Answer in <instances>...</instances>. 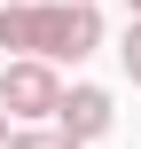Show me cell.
<instances>
[{
	"instance_id": "cell-6",
	"label": "cell",
	"mask_w": 141,
	"mask_h": 149,
	"mask_svg": "<svg viewBox=\"0 0 141 149\" xmlns=\"http://www.w3.org/2000/svg\"><path fill=\"white\" fill-rule=\"evenodd\" d=\"M8 141H16V118H8V102H0V149H8Z\"/></svg>"
},
{
	"instance_id": "cell-4",
	"label": "cell",
	"mask_w": 141,
	"mask_h": 149,
	"mask_svg": "<svg viewBox=\"0 0 141 149\" xmlns=\"http://www.w3.org/2000/svg\"><path fill=\"white\" fill-rule=\"evenodd\" d=\"M8 149H86L78 134H63V126H16V141Z\"/></svg>"
},
{
	"instance_id": "cell-3",
	"label": "cell",
	"mask_w": 141,
	"mask_h": 149,
	"mask_svg": "<svg viewBox=\"0 0 141 149\" xmlns=\"http://www.w3.org/2000/svg\"><path fill=\"white\" fill-rule=\"evenodd\" d=\"M55 126H63V134H78V141H102V134L118 126V94H110V86H94V79H78V86H63Z\"/></svg>"
},
{
	"instance_id": "cell-1",
	"label": "cell",
	"mask_w": 141,
	"mask_h": 149,
	"mask_svg": "<svg viewBox=\"0 0 141 149\" xmlns=\"http://www.w3.org/2000/svg\"><path fill=\"white\" fill-rule=\"evenodd\" d=\"M0 47L47 55V63H86L102 47V8L94 0H0Z\"/></svg>"
},
{
	"instance_id": "cell-7",
	"label": "cell",
	"mask_w": 141,
	"mask_h": 149,
	"mask_svg": "<svg viewBox=\"0 0 141 149\" xmlns=\"http://www.w3.org/2000/svg\"><path fill=\"white\" fill-rule=\"evenodd\" d=\"M126 8H133V16H141V0H126Z\"/></svg>"
},
{
	"instance_id": "cell-5",
	"label": "cell",
	"mask_w": 141,
	"mask_h": 149,
	"mask_svg": "<svg viewBox=\"0 0 141 149\" xmlns=\"http://www.w3.org/2000/svg\"><path fill=\"white\" fill-rule=\"evenodd\" d=\"M118 63H126V79H133V86H141V16H133V24H126V39H118Z\"/></svg>"
},
{
	"instance_id": "cell-2",
	"label": "cell",
	"mask_w": 141,
	"mask_h": 149,
	"mask_svg": "<svg viewBox=\"0 0 141 149\" xmlns=\"http://www.w3.org/2000/svg\"><path fill=\"white\" fill-rule=\"evenodd\" d=\"M0 102H8V118L47 126V118L63 110V79H55V63H47V55H16V63L0 71Z\"/></svg>"
},
{
	"instance_id": "cell-8",
	"label": "cell",
	"mask_w": 141,
	"mask_h": 149,
	"mask_svg": "<svg viewBox=\"0 0 141 149\" xmlns=\"http://www.w3.org/2000/svg\"><path fill=\"white\" fill-rule=\"evenodd\" d=\"M94 8H102V0H94Z\"/></svg>"
}]
</instances>
